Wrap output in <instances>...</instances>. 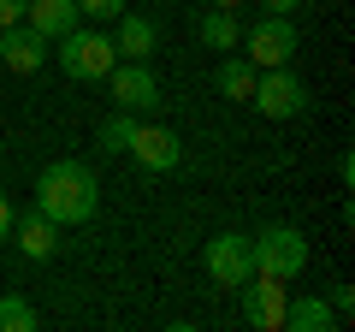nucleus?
<instances>
[{"instance_id":"22","label":"nucleus","mask_w":355,"mask_h":332,"mask_svg":"<svg viewBox=\"0 0 355 332\" xmlns=\"http://www.w3.org/2000/svg\"><path fill=\"white\" fill-rule=\"evenodd\" d=\"M12 219H18V214H12V196L0 190V238H12Z\"/></svg>"},{"instance_id":"8","label":"nucleus","mask_w":355,"mask_h":332,"mask_svg":"<svg viewBox=\"0 0 355 332\" xmlns=\"http://www.w3.org/2000/svg\"><path fill=\"white\" fill-rule=\"evenodd\" d=\"M243 291V320H249L254 332H279L284 326V279H266V273H249V279L237 285Z\"/></svg>"},{"instance_id":"23","label":"nucleus","mask_w":355,"mask_h":332,"mask_svg":"<svg viewBox=\"0 0 355 332\" xmlns=\"http://www.w3.org/2000/svg\"><path fill=\"white\" fill-rule=\"evenodd\" d=\"M266 13H291V6H302V0H261Z\"/></svg>"},{"instance_id":"13","label":"nucleus","mask_w":355,"mask_h":332,"mask_svg":"<svg viewBox=\"0 0 355 332\" xmlns=\"http://www.w3.org/2000/svg\"><path fill=\"white\" fill-rule=\"evenodd\" d=\"M154 42H160V30H154V18H142V13H119V36H113V48H119V60H148L154 53Z\"/></svg>"},{"instance_id":"16","label":"nucleus","mask_w":355,"mask_h":332,"mask_svg":"<svg viewBox=\"0 0 355 332\" xmlns=\"http://www.w3.org/2000/svg\"><path fill=\"white\" fill-rule=\"evenodd\" d=\"M254 77H261V72H254L243 53H225V60H219V72H214V90L231 95V101H249V95H254Z\"/></svg>"},{"instance_id":"17","label":"nucleus","mask_w":355,"mask_h":332,"mask_svg":"<svg viewBox=\"0 0 355 332\" xmlns=\"http://www.w3.org/2000/svg\"><path fill=\"white\" fill-rule=\"evenodd\" d=\"M137 125H142V113H125V107H113V113L101 119V131H95L101 154H125V149H130V137H137Z\"/></svg>"},{"instance_id":"11","label":"nucleus","mask_w":355,"mask_h":332,"mask_svg":"<svg viewBox=\"0 0 355 332\" xmlns=\"http://www.w3.org/2000/svg\"><path fill=\"white\" fill-rule=\"evenodd\" d=\"M24 24L42 30L48 42H60L65 30L83 24V13H77V0H24Z\"/></svg>"},{"instance_id":"21","label":"nucleus","mask_w":355,"mask_h":332,"mask_svg":"<svg viewBox=\"0 0 355 332\" xmlns=\"http://www.w3.org/2000/svg\"><path fill=\"white\" fill-rule=\"evenodd\" d=\"M24 18V0H0V30H12Z\"/></svg>"},{"instance_id":"18","label":"nucleus","mask_w":355,"mask_h":332,"mask_svg":"<svg viewBox=\"0 0 355 332\" xmlns=\"http://www.w3.org/2000/svg\"><path fill=\"white\" fill-rule=\"evenodd\" d=\"M0 332H36V303H24V297H0Z\"/></svg>"},{"instance_id":"15","label":"nucleus","mask_w":355,"mask_h":332,"mask_svg":"<svg viewBox=\"0 0 355 332\" xmlns=\"http://www.w3.org/2000/svg\"><path fill=\"white\" fill-rule=\"evenodd\" d=\"M196 36H202V48L231 53V48L243 42V24H237V13H231V6H207V13L196 18Z\"/></svg>"},{"instance_id":"1","label":"nucleus","mask_w":355,"mask_h":332,"mask_svg":"<svg viewBox=\"0 0 355 332\" xmlns=\"http://www.w3.org/2000/svg\"><path fill=\"white\" fill-rule=\"evenodd\" d=\"M101 208V184L83 160H53L36 179V214H48L53 226H89Z\"/></svg>"},{"instance_id":"5","label":"nucleus","mask_w":355,"mask_h":332,"mask_svg":"<svg viewBox=\"0 0 355 332\" xmlns=\"http://www.w3.org/2000/svg\"><path fill=\"white\" fill-rule=\"evenodd\" d=\"M254 113H266V119H296V113H308V83L291 72V65H266L261 77H254Z\"/></svg>"},{"instance_id":"10","label":"nucleus","mask_w":355,"mask_h":332,"mask_svg":"<svg viewBox=\"0 0 355 332\" xmlns=\"http://www.w3.org/2000/svg\"><path fill=\"white\" fill-rule=\"evenodd\" d=\"M0 65L18 77H36L42 65H48V36L42 30H30L24 18H18L12 30H0Z\"/></svg>"},{"instance_id":"6","label":"nucleus","mask_w":355,"mask_h":332,"mask_svg":"<svg viewBox=\"0 0 355 332\" xmlns=\"http://www.w3.org/2000/svg\"><path fill=\"white\" fill-rule=\"evenodd\" d=\"M243 60L254 65V72H266V65H291V53H296V24H291V13H266L254 30H243Z\"/></svg>"},{"instance_id":"14","label":"nucleus","mask_w":355,"mask_h":332,"mask_svg":"<svg viewBox=\"0 0 355 332\" xmlns=\"http://www.w3.org/2000/svg\"><path fill=\"white\" fill-rule=\"evenodd\" d=\"M338 315H331L326 297H284V326L279 332H331Z\"/></svg>"},{"instance_id":"12","label":"nucleus","mask_w":355,"mask_h":332,"mask_svg":"<svg viewBox=\"0 0 355 332\" xmlns=\"http://www.w3.org/2000/svg\"><path fill=\"white\" fill-rule=\"evenodd\" d=\"M12 238H18V249H24L30 261H53V249H60V226H53L48 214H36V208H30L24 219H12Z\"/></svg>"},{"instance_id":"3","label":"nucleus","mask_w":355,"mask_h":332,"mask_svg":"<svg viewBox=\"0 0 355 332\" xmlns=\"http://www.w3.org/2000/svg\"><path fill=\"white\" fill-rule=\"evenodd\" d=\"M302 267H308V238H302L296 226H266V231H254V273L291 285Z\"/></svg>"},{"instance_id":"2","label":"nucleus","mask_w":355,"mask_h":332,"mask_svg":"<svg viewBox=\"0 0 355 332\" xmlns=\"http://www.w3.org/2000/svg\"><path fill=\"white\" fill-rule=\"evenodd\" d=\"M113 65H119L113 36H101V30H65L60 36V72L71 83H101Z\"/></svg>"},{"instance_id":"20","label":"nucleus","mask_w":355,"mask_h":332,"mask_svg":"<svg viewBox=\"0 0 355 332\" xmlns=\"http://www.w3.org/2000/svg\"><path fill=\"white\" fill-rule=\"evenodd\" d=\"M326 303H331V315H338V326H343V320H349V308H355V291H349V285H338Z\"/></svg>"},{"instance_id":"9","label":"nucleus","mask_w":355,"mask_h":332,"mask_svg":"<svg viewBox=\"0 0 355 332\" xmlns=\"http://www.w3.org/2000/svg\"><path fill=\"white\" fill-rule=\"evenodd\" d=\"M125 154L142 166V172H178L184 142H178V131H166V125H137V137H130Z\"/></svg>"},{"instance_id":"7","label":"nucleus","mask_w":355,"mask_h":332,"mask_svg":"<svg viewBox=\"0 0 355 332\" xmlns=\"http://www.w3.org/2000/svg\"><path fill=\"white\" fill-rule=\"evenodd\" d=\"M101 83L113 90V107H125V113H148V107H160V83H154L148 60H119Z\"/></svg>"},{"instance_id":"24","label":"nucleus","mask_w":355,"mask_h":332,"mask_svg":"<svg viewBox=\"0 0 355 332\" xmlns=\"http://www.w3.org/2000/svg\"><path fill=\"white\" fill-rule=\"evenodd\" d=\"M207 6H243V0H207Z\"/></svg>"},{"instance_id":"19","label":"nucleus","mask_w":355,"mask_h":332,"mask_svg":"<svg viewBox=\"0 0 355 332\" xmlns=\"http://www.w3.org/2000/svg\"><path fill=\"white\" fill-rule=\"evenodd\" d=\"M77 13H83V18H101V24H107V18L125 13V0H77Z\"/></svg>"},{"instance_id":"4","label":"nucleus","mask_w":355,"mask_h":332,"mask_svg":"<svg viewBox=\"0 0 355 332\" xmlns=\"http://www.w3.org/2000/svg\"><path fill=\"white\" fill-rule=\"evenodd\" d=\"M202 267L214 285H225V291H237L243 279L254 273V238L249 231H214L202 249Z\"/></svg>"}]
</instances>
